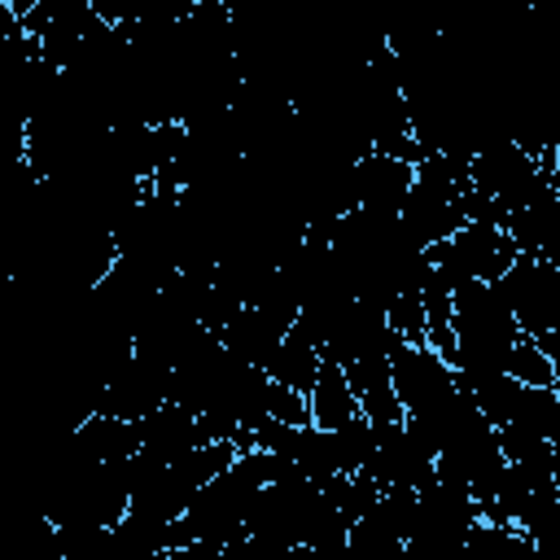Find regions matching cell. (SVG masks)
<instances>
[{
	"mask_svg": "<svg viewBox=\"0 0 560 560\" xmlns=\"http://www.w3.org/2000/svg\"><path fill=\"white\" fill-rule=\"evenodd\" d=\"M503 372H508L512 381L529 385V389H556V363H551V354H547L529 332L516 337V346L508 350Z\"/></svg>",
	"mask_w": 560,
	"mask_h": 560,
	"instance_id": "7",
	"label": "cell"
},
{
	"mask_svg": "<svg viewBox=\"0 0 560 560\" xmlns=\"http://www.w3.org/2000/svg\"><path fill=\"white\" fill-rule=\"evenodd\" d=\"M289 328H293V319H284V315H276V311L241 306V311L228 319V328H223L219 337H223V346L236 350L245 363H254V368L267 372V363H271V354L280 350V341L289 337Z\"/></svg>",
	"mask_w": 560,
	"mask_h": 560,
	"instance_id": "4",
	"label": "cell"
},
{
	"mask_svg": "<svg viewBox=\"0 0 560 560\" xmlns=\"http://www.w3.org/2000/svg\"><path fill=\"white\" fill-rule=\"evenodd\" d=\"M324 363H328L324 341H319L315 332H306L302 324H293V328H289V337L280 341V350L271 354L267 376H271L276 385H284V389H298V394H306V398H311V389H315V381H319Z\"/></svg>",
	"mask_w": 560,
	"mask_h": 560,
	"instance_id": "5",
	"label": "cell"
},
{
	"mask_svg": "<svg viewBox=\"0 0 560 560\" xmlns=\"http://www.w3.org/2000/svg\"><path fill=\"white\" fill-rule=\"evenodd\" d=\"M350 184H354V206L376 210V214H402L416 188V166L385 158V153H363L350 171Z\"/></svg>",
	"mask_w": 560,
	"mask_h": 560,
	"instance_id": "2",
	"label": "cell"
},
{
	"mask_svg": "<svg viewBox=\"0 0 560 560\" xmlns=\"http://www.w3.org/2000/svg\"><path fill=\"white\" fill-rule=\"evenodd\" d=\"M311 420H315V429H324V433H341V429H350L354 420H363V402H359V394H354L346 368L332 363V359L324 363V372H319V381H315V389H311Z\"/></svg>",
	"mask_w": 560,
	"mask_h": 560,
	"instance_id": "6",
	"label": "cell"
},
{
	"mask_svg": "<svg viewBox=\"0 0 560 560\" xmlns=\"http://www.w3.org/2000/svg\"><path fill=\"white\" fill-rule=\"evenodd\" d=\"M219 560H223V556H219Z\"/></svg>",
	"mask_w": 560,
	"mask_h": 560,
	"instance_id": "9",
	"label": "cell"
},
{
	"mask_svg": "<svg viewBox=\"0 0 560 560\" xmlns=\"http://www.w3.org/2000/svg\"><path fill=\"white\" fill-rule=\"evenodd\" d=\"M424 258H429V267H433L451 289H459V284H472V280H486V284L503 280L521 254H516V245H512V236H508L503 228L464 223L455 236L429 245Z\"/></svg>",
	"mask_w": 560,
	"mask_h": 560,
	"instance_id": "1",
	"label": "cell"
},
{
	"mask_svg": "<svg viewBox=\"0 0 560 560\" xmlns=\"http://www.w3.org/2000/svg\"><path fill=\"white\" fill-rule=\"evenodd\" d=\"M389 328H394V337L398 341H411V346H429L424 341V328H429V319H424V302H420V284L416 289H407V293H398L394 302H389Z\"/></svg>",
	"mask_w": 560,
	"mask_h": 560,
	"instance_id": "8",
	"label": "cell"
},
{
	"mask_svg": "<svg viewBox=\"0 0 560 560\" xmlns=\"http://www.w3.org/2000/svg\"><path fill=\"white\" fill-rule=\"evenodd\" d=\"M534 171H538V158L521 140H494V144L477 149L472 162H468L472 188L486 192V197H494V201L512 197L525 179H534Z\"/></svg>",
	"mask_w": 560,
	"mask_h": 560,
	"instance_id": "3",
	"label": "cell"
}]
</instances>
